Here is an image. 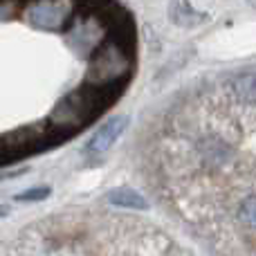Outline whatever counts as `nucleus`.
<instances>
[{"instance_id":"20e7f679","label":"nucleus","mask_w":256,"mask_h":256,"mask_svg":"<svg viewBox=\"0 0 256 256\" xmlns=\"http://www.w3.org/2000/svg\"><path fill=\"white\" fill-rule=\"evenodd\" d=\"M50 196V186H36L32 191H25V194H18V200H45Z\"/></svg>"},{"instance_id":"7ed1b4c3","label":"nucleus","mask_w":256,"mask_h":256,"mask_svg":"<svg viewBox=\"0 0 256 256\" xmlns=\"http://www.w3.org/2000/svg\"><path fill=\"white\" fill-rule=\"evenodd\" d=\"M106 202L110 207H120V209H148V202L142 194L132 189H112L110 194H106Z\"/></svg>"},{"instance_id":"39448f33","label":"nucleus","mask_w":256,"mask_h":256,"mask_svg":"<svg viewBox=\"0 0 256 256\" xmlns=\"http://www.w3.org/2000/svg\"><path fill=\"white\" fill-rule=\"evenodd\" d=\"M2 214H7V209H4V207H0V216H2Z\"/></svg>"},{"instance_id":"f03ea898","label":"nucleus","mask_w":256,"mask_h":256,"mask_svg":"<svg viewBox=\"0 0 256 256\" xmlns=\"http://www.w3.org/2000/svg\"><path fill=\"white\" fill-rule=\"evenodd\" d=\"M126 126H128V117H124V115L110 117L106 124L99 126V130L90 137V142L86 144V153L88 155H104L106 150H110L112 144H115V142L120 140L122 132L126 130Z\"/></svg>"},{"instance_id":"f257e3e1","label":"nucleus","mask_w":256,"mask_h":256,"mask_svg":"<svg viewBox=\"0 0 256 256\" xmlns=\"http://www.w3.org/2000/svg\"><path fill=\"white\" fill-rule=\"evenodd\" d=\"M137 70V25L120 0H0V166L76 137Z\"/></svg>"}]
</instances>
